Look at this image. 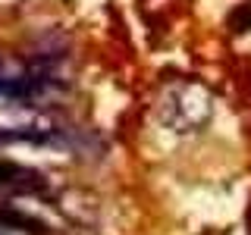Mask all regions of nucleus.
I'll return each instance as SVG.
<instances>
[{"mask_svg":"<svg viewBox=\"0 0 251 235\" xmlns=\"http://www.w3.org/2000/svg\"><path fill=\"white\" fill-rule=\"evenodd\" d=\"M160 119L173 132H195L210 119V94L198 82H179L163 91Z\"/></svg>","mask_w":251,"mask_h":235,"instance_id":"nucleus-1","label":"nucleus"},{"mask_svg":"<svg viewBox=\"0 0 251 235\" xmlns=\"http://www.w3.org/2000/svg\"><path fill=\"white\" fill-rule=\"evenodd\" d=\"M44 185H47L44 172L25 169L13 160H0V188H6V191H41Z\"/></svg>","mask_w":251,"mask_h":235,"instance_id":"nucleus-2","label":"nucleus"},{"mask_svg":"<svg viewBox=\"0 0 251 235\" xmlns=\"http://www.w3.org/2000/svg\"><path fill=\"white\" fill-rule=\"evenodd\" d=\"M0 229H13V232H25V235H50L44 219L22 213L16 207H0Z\"/></svg>","mask_w":251,"mask_h":235,"instance_id":"nucleus-3","label":"nucleus"},{"mask_svg":"<svg viewBox=\"0 0 251 235\" xmlns=\"http://www.w3.org/2000/svg\"><path fill=\"white\" fill-rule=\"evenodd\" d=\"M232 25H235V31H245V28L251 25V3L242 6V10L232 16Z\"/></svg>","mask_w":251,"mask_h":235,"instance_id":"nucleus-4","label":"nucleus"}]
</instances>
